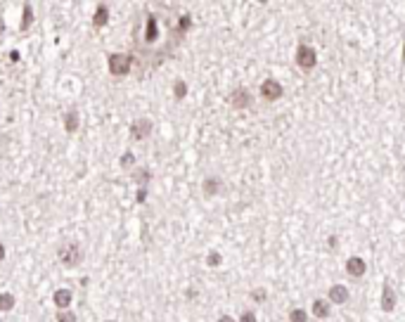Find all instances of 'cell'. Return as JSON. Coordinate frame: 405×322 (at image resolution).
<instances>
[{
  "label": "cell",
  "instance_id": "obj_1",
  "mask_svg": "<svg viewBox=\"0 0 405 322\" xmlns=\"http://www.w3.org/2000/svg\"><path fill=\"white\" fill-rule=\"evenodd\" d=\"M57 258H59L62 266H67V268H76V266L83 261V249L76 244V242H67V244H62V246L57 249Z\"/></svg>",
  "mask_w": 405,
  "mask_h": 322
},
{
  "label": "cell",
  "instance_id": "obj_2",
  "mask_svg": "<svg viewBox=\"0 0 405 322\" xmlns=\"http://www.w3.org/2000/svg\"><path fill=\"white\" fill-rule=\"evenodd\" d=\"M107 64H109V74L111 76H126L131 71L133 57L131 54H123V53H114V54H109Z\"/></svg>",
  "mask_w": 405,
  "mask_h": 322
},
{
  "label": "cell",
  "instance_id": "obj_3",
  "mask_svg": "<svg viewBox=\"0 0 405 322\" xmlns=\"http://www.w3.org/2000/svg\"><path fill=\"white\" fill-rule=\"evenodd\" d=\"M294 57H297V64L303 69V71H311V69H315V64H318V53L313 50L311 45H306V43L298 45Z\"/></svg>",
  "mask_w": 405,
  "mask_h": 322
},
{
  "label": "cell",
  "instance_id": "obj_4",
  "mask_svg": "<svg viewBox=\"0 0 405 322\" xmlns=\"http://www.w3.org/2000/svg\"><path fill=\"white\" fill-rule=\"evenodd\" d=\"M258 93H261V97H263V100H268V102H275V100H280V97L284 95V88H282V83H280V80L266 79L263 83H261Z\"/></svg>",
  "mask_w": 405,
  "mask_h": 322
},
{
  "label": "cell",
  "instance_id": "obj_5",
  "mask_svg": "<svg viewBox=\"0 0 405 322\" xmlns=\"http://www.w3.org/2000/svg\"><path fill=\"white\" fill-rule=\"evenodd\" d=\"M396 308V289H393V284L389 280L384 282V287H381V310L384 313H391Z\"/></svg>",
  "mask_w": 405,
  "mask_h": 322
},
{
  "label": "cell",
  "instance_id": "obj_6",
  "mask_svg": "<svg viewBox=\"0 0 405 322\" xmlns=\"http://www.w3.org/2000/svg\"><path fill=\"white\" fill-rule=\"evenodd\" d=\"M149 133H152V121L149 119H137L131 123V137L133 140H145V137H149Z\"/></svg>",
  "mask_w": 405,
  "mask_h": 322
},
{
  "label": "cell",
  "instance_id": "obj_7",
  "mask_svg": "<svg viewBox=\"0 0 405 322\" xmlns=\"http://www.w3.org/2000/svg\"><path fill=\"white\" fill-rule=\"evenodd\" d=\"M349 287H344V284H332L329 287V292H327V298H329V303H337V306H344L346 301H349Z\"/></svg>",
  "mask_w": 405,
  "mask_h": 322
},
{
  "label": "cell",
  "instance_id": "obj_8",
  "mask_svg": "<svg viewBox=\"0 0 405 322\" xmlns=\"http://www.w3.org/2000/svg\"><path fill=\"white\" fill-rule=\"evenodd\" d=\"M346 272H349L351 277H363L365 272H367V263H365V258H360V256H351V258L346 261Z\"/></svg>",
  "mask_w": 405,
  "mask_h": 322
},
{
  "label": "cell",
  "instance_id": "obj_9",
  "mask_svg": "<svg viewBox=\"0 0 405 322\" xmlns=\"http://www.w3.org/2000/svg\"><path fill=\"white\" fill-rule=\"evenodd\" d=\"M53 301L59 310H67L71 306V301H74V294H71V289H54Z\"/></svg>",
  "mask_w": 405,
  "mask_h": 322
},
{
  "label": "cell",
  "instance_id": "obj_10",
  "mask_svg": "<svg viewBox=\"0 0 405 322\" xmlns=\"http://www.w3.org/2000/svg\"><path fill=\"white\" fill-rule=\"evenodd\" d=\"M230 102H232V107L235 109H246L249 107V102H251V95H249L246 88H237V90L232 93V97H230Z\"/></svg>",
  "mask_w": 405,
  "mask_h": 322
},
{
  "label": "cell",
  "instance_id": "obj_11",
  "mask_svg": "<svg viewBox=\"0 0 405 322\" xmlns=\"http://www.w3.org/2000/svg\"><path fill=\"white\" fill-rule=\"evenodd\" d=\"M220 188H223V180H220V178H216V175L204 178L202 189H204V194H206V197H216L218 192H220Z\"/></svg>",
  "mask_w": 405,
  "mask_h": 322
},
{
  "label": "cell",
  "instance_id": "obj_12",
  "mask_svg": "<svg viewBox=\"0 0 405 322\" xmlns=\"http://www.w3.org/2000/svg\"><path fill=\"white\" fill-rule=\"evenodd\" d=\"M311 313H313V318H318V320L329 318V301H324V298H315L313 306H311Z\"/></svg>",
  "mask_w": 405,
  "mask_h": 322
},
{
  "label": "cell",
  "instance_id": "obj_13",
  "mask_svg": "<svg viewBox=\"0 0 405 322\" xmlns=\"http://www.w3.org/2000/svg\"><path fill=\"white\" fill-rule=\"evenodd\" d=\"M64 131L67 133H76L79 131V111L76 109H69L64 114Z\"/></svg>",
  "mask_w": 405,
  "mask_h": 322
},
{
  "label": "cell",
  "instance_id": "obj_14",
  "mask_svg": "<svg viewBox=\"0 0 405 322\" xmlns=\"http://www.w3.org/2000/svg\"><path fill=\"white\" fill-rule=\"evenodd\" d=\"M107 22H109V7L105 2H100L97 10H95V14H93V24L95 27H105Z\"/></svg>",
  "mask_w": 405,
  "mask_h": 322
},
{
  "label": "cell",
  "instance_id": "obj_15",
  "mask_svg": "<svg viewBox=\"0 0 405 322\" xmlns=\"http://www.w3.org/2000/svg\"><path fill=\"white\" fill-rule=\"evenodd\" d=\"M14 303H17V298H14L10 292H2L0 294V310L2 313H7V310H12L14 308Z\"/></svg>",
  "mask_w": 405,
  "mask_h": 322
},
{
  "label": "cell",
  "instance_id": "obj_16",
  "mask_svg": "<svg viewBox=\"0 0 405 322\" xmlns=\"http://www.w3.org/2000/svg\"><path fill=\"white\" fill-rule=\"evenodd\" d=\"M173 95H176V100H183V97L188 95V83L183 79H178L176 83H173Z\"/></svg>",
  "mask_w": 405,
  "mask_h": 322
},
{
  "label": "cell",
  "instance_id": "obj_17",
  "mask_svg": "<svg viewBox=\"0 0 405 322\" xmlns=\"http://www.w3.org/2000/svg\"><path fill=\"white\" fill-rule=\"evenodd\" d=\"M289 320L292 322H308V313L303 308H292L289 310Z\"/></svg>",
  "mask_w": 405,
  "mask_h": 322
},
{
  "label": "cell",
  "instance_id": "obj_18",
  "mask_svg": "<svg viewBox=\"0 0 405 322\" xmlns=\"http://www.w3.org/2000/svg\"><path fill=\"white\" fill-rule=\"evenodd\" d=\"M31 22H33V10H31V5H28V2H24V19H22V31H28Z\"/></svg>",
  "mask_w": 405,
  "mask_h": 322
},
{
  "label": "cell",
  "instance_id": "obj_19",
  "mask_svg": "<svg viewBox=\"0 0 405 322\" xmlns=\"http://www.w3.org/2000/svg\"><path fill=\"white\" fill-rule=\"evenodd\" d=\"M145 38L152 43V40H157V19L154 17H149V22H147V36Z\"/></svg>",
  "mask_w": 405,
  "mask_h": 322
},
{
  "label": "cell",
  "instance_id": "obj_20",
  "mask_svg": "<svg viewBox=\"0 0 405 322\" xmlns=\"http://www.w3.org/2000/svg\"><path fill=\"white\" fill-rule=\"evenodd\" d=\"M54 320H57V322H76V315H74L71 310H59Z\"/></svg>",
  "mask_w": 405,
  "mask_h": 322
},
{
  "label": "cell",
  "instance_id": "obj_21",
  "mask_svg": "<svg viewBox=\"0 0 405 322\" xmlns=\"http://www.w3.org/2000/svg\"><path fill=\"white\" fill-rule=\"evenodd\" d=\"M206 263H209L211 268H218V266L223 263V256H220V254H216V251H211V254L206 256Z\"/></svg>",
  "mask_w": 405,
  "mask_h": 322
},
{
  "label": "cell",
  "instance_id": "obj_22",
  "mask_svg": "<svg viewBox=\"0 0 405 322\" xmlns=\"http://www.w3.org/2000/svg\"><path fill=\"white\" fill-rule=\"evenodd\" d=\"M149 178H152V175H149V171H137V173H135V180L140 183V188H147Z\"/></svg>",
  "mask_w": 405,
  "mask_h": 322
},
{
  "label": "cell",
  "instance_id": "obj_23",
  "mask_svg": "<svg viewBox=\"0 0 405 322\" xmlns=\"http://www.w3.org/2000/svg\"><path fill=\"white\" fill-rule=\"evenodd\" d=\"M133 163H135V157L131 154V152H126V154L121 157V168H131Z\"/></svg>",
  "mask_w": 405,
  "mask_h": 322
},
{
  "label": "cell",
  "instance_id": "obj_24",
  "mask_svg": "<svg viewBox=\"0 0 405 322\" xmlns=\"http://www.w3.org/2000/svg\"><path fill=\"white\" fill-rule=\"evenodd\" d=\"M266 296H268V292H266V289H254V292H251V298H256L258 303H263V301H266Z\"/></svg>",
  "mask_w": 405,
  "mask_h": 322
},
{
  "label": "cell",
  "instance_id": "obj_25",
  "mask_svg": "<svg viewBox=\"0 0 405 322\" xmlns=\"http://www.w3.org/2000/svg\"><path fill=\"white\" fill-rule=\"evenodd\" d=\"M237 322H258V320H256V315H254V310H244L242 318H240Z\"/></svg>",
  "mask_w": 405,
  "mask_h": 322
},
{
  "label": "cell",
  "instance_id": "obj_26",
  "mask_svg": "<svg viewBox=\"0 0 405 322\" xmlns=\"http://www.w3.org/2000/svg\"><path fill=\"white\" fill-rule=\"evenodd\" d=\"M189 24H192V19H189V14H183V19H180V27H178V31L183 33L185 28H189Z\"/></svg>",
  "mask_w": 405,
  "mask_h": 322
},
{
  "label": "cell",
  "instance_id": "obj_27",
  "mask_svg": "<svg viewBox=\"0 0 405 322\" xmlns=\"http://www.w3.org/2000/svg\"><path fill=\"white\" fill-rule=\"evenodd\" d=\"M216 322H237V320H235L232 315H220V318H218Z\"/></svg>",
  "mask_w": 405,
  "mask_h": 322
},
{
  "label": "cell",
  "instance_id": "obj_28",
  "mask_svg": "<svg viewBox=\"0 0 405 322\" xmlns=\"http://www.w3.org/2000/svg\"><path fill=\"white\" fill-rule=\"evenodd\" d=\"M145 197H147V189L140 188V192H137V201H145Z\"/></svg>",
  "mask_w": 405,
  "mask_h": 322
},
{
  "label": "cell",
  "instance_id": "obj_29",
  "mask_svg": "<svg viewBox=\"0 0 405 322\" xmlns=\"http://www.w3.org/2000/svg\"><path fill=\"white\" fill-rule=\"evenodd\" d=\"M2 261H5V246L0 244V263H2Z\"/></svg>",
  "mask_w": 405,
  "mask_h": 322
},
{
  "label": "cell",
  "instance_id": "obj_30",
  "mask_svg": "<svg viewBox=\"0 0 405 322\" xmlns=\"http://www.w3.org/2000/svg\"><path fill=\"white\" fill-rule=\"evenodd\" d=\"M10 59H12V62H14V59H19V53H17V50H12V53H10Z\"/></svg>",
  "mask_w": 405,
  "mask_h": 322
},
{
  "label": "cell",
  "instance_id": "obj_31",
  "mask_svg": "<svg viewBox=\"0 0 405 322\" xmlns=\"http://www.w3.org/2000/svg\"><path fill=\"white\" fill-rule=\"evenodd\" d=\"M403 64H405V40H403Z\"/></svg>",
  "mask_w": 405,
  "mask_h": 322
},
{
  "label": "cell",
  "instance_id": "obj_32",
  "mask_svg": "<svg viewBox=\"0 0 405 322\" xmlns=\"http://www.w3.org/2000/svg\"><path fill=\"white\" fill-rule=\"evenodd\" d=\"M105 322H116V320H105Z\"/></svg>",
  "mask_w": 405,
  "mask_h": 322
},
{
  "label": "cell",
  "instance_id": "obj_33",
  "mask_svg": "<svg viewBox=\"0 0 405 322\" xmlns=\"http://www.w3.org/2000/svg\"><path fill=\"white\" fill-rule=\"evenodd\" d=\"M0 31H2V22H0Z\"/></svg>",
  "mask_w": 405,
  "mask_h": 322
}]
</instances>
